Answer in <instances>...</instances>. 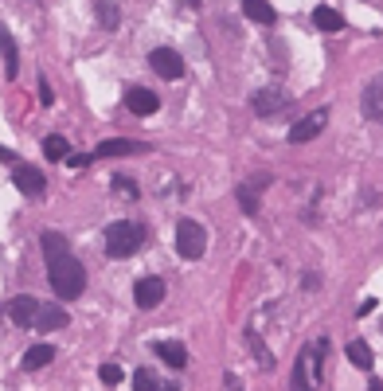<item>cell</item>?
I'll list each match as a JSON object with an SVG mask.
<instances>
[{"instance_id":"e0dca14e","label":"cell","mask_w":383,"mask_h":391,"mask_svg":"<svg viewBox=\"0 0 383 391\" xmlns=\"http://www.w3.org/2000/svg\"><path fill=\"white\" fill-rule=\"evenodd\" d=\"M313 24L321 28V32H344V16L336 12V8H329V4H321V8H313Z\"/></svg>"},{"instance_id":"f546056e","label":"cell","mask_w":383,"mask_h":391,"mask_svg":"<svg viewBox=\"0 0 383 391\" xmlns=\"http://www.w3.org/2000/svg\"><path fill=\"white\" fill-rule=\"evenodd\" d=\"M223 383H227V391H242V383H239V379H235V376H227V379H223Z\"/></svg>"},{"instance_id":"d6a6232c","label":"cell","mask_w":383,"mask_h":391,"mask_svg":"<svg viewBox=\"0 0 383 391\" xmlns=\"http://www.w3.org/2000/svg\"><path fill=\"white\" fill-rule=\"evenodd\" d=\"M156 391H176V388H172V383H168V388H165V383H161V388H156Z\"/></svg>"},{"instance_id":"d4e9b609","label":"cell","mask_w":383,"mask_h":391,"mask_svg":"<svg viewBox=\"0 0 383 391\" xmlns=\"http://www.w3.org/2000/svg\"><path fill=\"white\" fill-rule=\"evenodd\" d=\"M133 391H156V376L149 368H137V372H133Z\"/></svg>"},{"instance_id":"8992f818","label":"cell","mask_w":383,"mask_h":391,"mask_svg":"<svg viewBox=\"0 0 383 391\" xmlns=\"http://www.w3.org/2000/svg\"><path fill=\"white\" fill-rule=\"evenodd\" d=\"M360 110H364V118H368V122L383 125V71L375 74V78H368L364 94H360Z\"/></svg>"},{"instance_id":"52a82bcc","label":"cell","mask_w":383,"mask_h":391,"mask_svg":"<svg viewBox=\"0 0 383 391\" xmlns=\"http://www.w3.org/2000/svg\"><path fill=\"white\" fill-rule=\"evenodd\" d=\"M165 290H168L165 278H153V274H149V278H141L133 286V302H137V309H156L165 302Z\"/></svg>"},{"instance_id":"83f0119b","label":"cell","mask_w":383,"mask_h":391,"mask_svg":"<svg viewBox=\"0 0 383 391\" xmlns=\"http://www.w3.org/2000/svg\"><path fill=\"white\" fill-rule=\"evenodd\" d=\"M39 102H43V106H51V102H55V94H51V83H48V78H39Z\"/></svg>"},{"instance_id":"9c48e42d","label":"cell","mask_w":383,"mask_h":391,"mask_svg":"<svg viewBox=\"0 0 383 391\" xmlns=\"http://www.w3.org/2000/svg\"><path fill=\"white\" fill-rule=\"evenodd\" d=\"M324 125H329V110H313L309 118H301V122L289 129V141H293V145H305V141H313V137L321 134Z\"/></svg>"},{"instance_id":"4316f807","label":"cell","mask_w":383,"mask_h":391,"mask_svg":"<svg viewBox=\"0 0 383 391\" xmlns=\"http://www.w3.org/2000/svg\"><path fill=\"white\" fill-rule=\"evenodd\" d=\"M98 379L114 388V383H121V368L118 364H102V368H98Z\"/></svg>"},{"instance_id":"7c38bea8","label":"cell","mask_w":383,"mask_h":391,"mask_svg":"<svg viewBox=\"0 0 383 391\" xmlns=\"http://www.w3.org/2000/svg\"><path fill=\"white\" fill-rule=\"evenodd\" d=\"M125 106H130L137 118H149V114H156V106H161V98L153 94V90H145V86H133L130 94H125Z\"/></svg>"},{"instance_id":"ffe728a7","label":"cell","mask_w":383,"mask_h":391,"mask_svg":"<svg viewBox=\"0 0 383 391\" xmlns=\"http://www.w3.org/2000/svg\"><path fill=\"white\" fill-rule=\"evenodd\" d=\"M247 344H251L254 364L262 368V372H270V368H274V356H270V348H266V341H262V337H258L254 329H247Z\"/></svg>"},{"instance_id":"44dd1931","label":"cell","mask_w":383,"mask_h":391,"mask_svg":"<svg viewBox=\"0 0 383 391\" xmlns=\"http://www.w3.org/2000/svg\"><path fill=\"white\" fill-rule=\"evenodd\" d=\"M43 157L48 160H67L71 157V141H67L63 134H51L48 141H43Z\"/></svg>"},{"instance_id":"ac0fdd59","label":"cell","mask_w":383,"mask_h":391,"mask_svg":"<svg viewBox=\"0 0 383 391\" xmlns=\"http://www.w3.org/2000/svg\"><path fill=\"white\" fill-rule=\"evenodd\" d=\"M156 356L165 360L168 368H188V348L180 341H165V344H156Z\"/></svg>"},{"instance_id":"4fadbf2b","label":"cell","mask_w":383,"mask_h":391,"mask_svg":"<svg viewBox=\"0 0 383 391\" xmlns=\"http://www.w3.org/2000/svg\"><path fill=\"white\" fill-rule=\"evenodd\" d=\"M149 145H141V141H125V137H110V141H102V145L94 149V157H133V153H145Z\"/></svg>"},{"instance_id":"5b68a950","label":"cell","mask_w":383,"mask_h":391,"mask_svg":"<svg viewBox=\"0 0 383 391\" xmlns=\"http://www.w3.org/2000/svg\"><path fill=\"white\" fill-rule=\"evenodd\" d=\"M149 67H153L161 78H168V83H176L180 74H184V59H180V51H172V47H153L149 51Z\"/></svg>"},{"instance_id":"cb8c5ba5","label":"cell","mask_w":383,"mask_h":391,"mask_svg":"<svg viewBox=\"0 0 383 391\" xmlns=\"http://www.w3.org/2000/svg\"><path fill=\"white\" fill-rule=\"evenodd\" d=\"M235 196H239V208L247 211V215H258V200H254V188H251V184H242Z\"/></svg>"},{"instance_id":"ba28073f","label":"cell","mask_w":383,"mask_h":391,"mask_svg":"<svg viewBox=\"0 0 383 391\" xmlns=\"http://www.w3.org/2000/svg\"><path fill=\"white\" fill-rule=\"evenodd\" d=\"M12 184L24 196H32V200H36V196H43V188H48V176H43L36 165H16V169H12Z\"/></svg>"},{"instance_id":"1f68e13d","label":"cell","mask_w":383,"mask_h":391,"mask_svg":"<svg viewBox=\"0 0 383 391\" xmlns=\"http://www.w3.org/2000/svg\"><path fill=\"white\" fill-rule=\"evenodd\" d=\"M184 4H188V8H200V0H184Z\"/></svg>"},{"instance_id":"6da1fadb","label":"cell","mask_w":383,"mask_h":391,"mask_svg":"<svg viewBox=\"0 0 383 391\" xmlns=\"http://www.w3.org/2000/svg\"><path fill=\"white\" fill-rule=\"evenodd\" d=\"M39 246H43V255H48V282H51V290H55V297H63V302L83 297L86 270H83V262L71 255V243H67L59 231H43Z\"/></svg>"},{"instance_id":"2e32d148","label":"cell","mask_w":383,"mask_h":391,"mask_svg":"<svg viewBox=\"0 0 383 391\" xmlns=\"http://www.w3.org/2000/svg\"><path fill=\"white\" fill-rule=\"evenodd\" d=\"M63 325H67V309L39 306V313H36V329L39 332H55V329H63Z\"/></svg>"},{"instance_id":"3957f363","label":"cell","mask_w":383,"mask_h":391,"mask_svg":"<svg viewBox=\"0 0 383 391\" xmlns=\"http://www.w3.org/2000/svg\"><path fill=\"white\" fill-rule=\"evenodd\" d=\"M176 251H180V258H188V262L204 258V251H207V227L204 223L180 220L176 223Z\"/></svg>"},{"instance_id":"30bf717a","label":"cell","mask_w":383,"mask_h":391,"mask_svg":"<svg viewBox=\"0 0 383 391\" xmlns=\"http://www.w3.org/2000/svg\"><path fill=\"white\" fill-rule=\"evenodd\" d=\"M36 313H39V302L28 297V293H20V297L8 302V321L20 325V329H32V325H36Z\"/></svg>"},{"instance_id":"603a6c76","label":"cell","mask_w":383,"mask_h":391,"mask_svg":"<svg viewBox=\"0 0 383 391\" xmlns=\"http://www.w3.org/2000/svg\"><path fill=\"white\" fill-rule=\"evenodd\" d=\"M98 24L106 28V32L118 28V4L114 0H98Z\"/></svg>"},{"instance_id":"9a60e30c","label":"cell","mask_w":383,"mask_h":391,"mask_svg":"<svg viewBox=\"0 0 383 391\" xmlns=\"http://www.w3.org/2000/svg\"><path fill=\"white\" fill-rule=\"evenodd\" d=\"M51 360H55V348L39 341V344H32V348L24 352V360H20V364H24V372H39V368H48Z\"/></svg>"},{"instance_id":"484cf974","label":"cell","mask_w":383,"mask_h":391,"mask_svg":"<svg viewBox=\"0 0 383 391\" xmlns=\"http://www.w3.org/2000/svg\"><path fill=\"white\" fill-rule=\"evenodd\" d=\"M114 192H118V200H137V184L130 176H114Z\"/></svg>"},{"instance_id":"8fae6325","label":"cell","mask_w":383,"mask_h":391,"mask_svg":"<svg viewBox=\"0 0 383 391\" xmlns=\"http://www.w3.org/2000/svg\"><path fill=\"white\" fill-rule=\"evenodd\" d=\"M313 360H317V348H305L293 364V391H313L317 388V376H313Z\"/></svg>"},{"instance_id":"277c9868","label":"cell","mask_w":383,"mask_h":391,"mask_svg":"<svg viewBox=\"0 0 383 391\" xmlns=\"http://www.w3.org/2000/svg\"><path fill=\"white\" fill-rule=\"evenodd\" d=\"M286 106H289V94L282 86H262V90H254V98H251V110L258 114V118H274V114H282Z\"/></svg>"},{"instance_id":"d6986e66","label":"cell","mask_w":383,"mask_h":391,"mask_svg":"<svg viewBox=\"0 0 383 391\" xmlns=\"http://www.w3.org/2000/svg\"><path fill=\"white\" fill-rule=\"evenodd\" d=\"M242 12H247V20H254V24H274L278 20V12L266 4V0H242Z\"/></svg>"},{"instance_id":"f1b7e54d","label":"cell","mask_w":383,"mask_h":391,"mask_svg":"<svg viewBox=\"0 0 383 391\" xmlns=\"http://www.w3.org/2000/svg\"><path fill=\"white\" fill-rule=\"evenodd\" d=\"M67 165H71V169H86V165H90V157H83V153H71V157H67Z\"/></svg>"},{"instance_id":"7402d4cb","label":"cell","mask_w":383,"mask_h":391,"mask_svg":"<svg viewBox=\"0 0 383 391\" xmlns=\"http://www.w3.org/2000/svg\"><path fill=\"white\" fill-rule=\"evenodd\" d=\"M344 352H348V360H352L356 368H364V372L371 368V348H368V341H348Z\"/></svg>"},{"instance_id":"5bb4252c","label":"cell","mask_w":383,"mask_h":391,"mask_svg":"<svg viewBox=\"0 0 383 391\" xmlns=\"http://www.w3.org/2000/svg\"><path fill=\"white\" fill-rule=\"evenodd\" d=\"M0 55H4V74L16 78V74H20V51H16V39L4 24H0Z\"/></svg>"},{"instance_id":"4dcf8cb0","label":"cell","mask_w":383,"mask_h":391,"mask_svg":"<svg viewBox=\"0 0 383 391\" xmlns=\"http://www.w3.org/2000/svg\"><path fill=\"white\" fill-rule=\"evenodd\" d=\"M0 160H16V153L8 145H0Z\"/></svg>"},{"instance_id":"7a4b0ae2","label":"cell","mask_w":383,"mask_h":391,"mask_svg":"<svg viewBox=\"0 0 383 391\" xmlns=\"http://www.w3.org/2000/svg\"><path fill=\"white\" fill-rule=\"evenodd\" d=\"M145 243V227L130 220H118L106 227V255L110 258H130L137 246Z\"/></svg>"}]
</instances>
